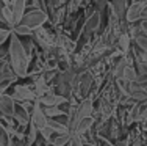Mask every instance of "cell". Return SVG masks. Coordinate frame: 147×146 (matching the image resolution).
Wrapping results in <instances>:
<instances>
[{"label": "cell", "mask_w": 147, "mask_h": 146, "mask_svg": "<svg viewBox=\"0 0 147 146\" xmlns=\"http://www.w3.org/2000/svg\"><path fill=\"white\" fill-rule=\"evenodd\" d=\"M8 54H9V60H11V66H13L16 77H25L27 68H28V55H27L25 49L22 46L20 38L13 32H11V36H9Z\"/></svg>", "instance_id": "6da1fadb"}, {"label": "cell", "mask_w": 147, "mask_h": 146, "mask_svg": "<svg viewBox=\"0 0 147 146\" xmlns=\"http://www.w3.org/2000/svg\"><path fill=\"white\" fill-rule=\"evenodd\" d=\"M47 19H49V16L44 10H31V11L25 13V16H24L20 24L25 25L30 30H36V29H41L47 22Z\"/></svg>", "instance_id": "7a4b0ae2"}, {"label": "cell", "mask_w": 147, "mask_h": 146, "mask_svg": "<svg viewBox=\"0 0 147 146\" xmlns=\"http://www.w3.org/2000/svg\"><path fill=\"white\" fill-rule=\"evenodd\" d=\"M30 118H31V124H33L34 127H36L38 130H42L47 127V116L44 115L42 112V107L39 105V104H33V109H31V115H30Z\"/></svg>", "instance_id": "3957f363"}, {"label": "cell", "mask_w": 147, "mask_h": 146, "mask_svg": "<svg viewBox=\"0 0 147 146\" xmlns=\"http://www.w3.org/2000/svg\"><path fill=\"white\" fill-rule=\"evenodd\" d=\"M25 8H27V0H13V5H11L13 29L22 22L24 16H25Z\"/></svg>", "instance_id": "277c9868"}, {"label": "cell", "mask_w": 147, "mask_h": 146, "mask_svg": "<svg viewBox=\"0 0 147 146\" xmlns=\"http://www.w3.org/2000/svg\"><path fill=\"white\" fill-rule=\"evenodd\" d=\"M36 102L42 104L44 107H59L61 104H67V99L55 93H47L41 97H36Z\"/></svg>", "instance_id": "5b68a950"}, {"label": "cell", "mask_w": 147, "mask_h": 146, "mask_svg": "<svg viewBox=\"0 0 147 146\" xmlns=\"http://www.w3.org/2000/svg\"><path fill=\"white\" fill-rule=\"evenodd\" d=\"M147 6V2H135L130 8L127 10V13H125V19H127V22H136V20H141V16H142V11H144V8Z\"/></svg>", "instance_id": "8992f818"}, {"label": "cell", "mask_w": 147, "mask_h": 146, "mask_svg": "<svg viewBox=\"0 0 147 146\" xmlns=\"http://www.w3.org/2000/svg\"><path fill=\"white\" fill-rule=\"evenodd\" d=\"M14 101H22V102H30V101H33L34 97H36V93L30 91L27 86H22V85H17L14 86V90H13V93L9 94Z\"/></svg>", "instance_id": "52a82bcc"}, {"label": "cell", "mask_w": 147, "mask_h": 146, "mask_svg": "<svg viewBox=\"0 0 147 146\" xmlns=\"http://www.w3.org/2000/svg\"><path fill=\"white\" fill-rule=\"evenodd\" d=\"M100 22H102V13H99V11L94 10V11L88 16L85 25H83V32H85V35L96 32V30L100 27Z\"/></svg>", "instance_id": "ba28073f"}, {"label": "cell", "mask_w": 147, "mask_h": 146, "mask_svg": "<svg viewBox=\"0 0 147 146\" xmlns=\"http://www.w3.org/2000/svg\"><path fill=\"white\" fill-rule=\"evenodd\" d=\"M16 112V105H14V99L9 94H0V113L3 116L11 118Z\"/></svg>", "instance_id": "9c48e42d"}, {"label": "cell", "mask_w": 147, "mask_h": 146, "mask_svg": "<svg viewBox=\"0 0 147 146\" xmlns=\"http://www.w3.org/2000/svg\"><path fill=\"white\" fill-rule=\"evenodd\" d=\"M91 85H92V75H91L88 71H82L77 75L75 86L78 88V91L82 93V94H86V93L89 91Z\"/></svg>", "instance_id": "30bf717a"}, {"label": "cell", "mask_w": 147, "mask_h": 146, "mask_svg": "<svg viewBox=\"0 0 147 146\" xmlns=\"http://www.w3.org/2000/svg\"><path fill=\"white\" fill-rule=\"evenodd\" d=\"M13 118H16V121L20 124L22 127H25L27 124L31 123V118H30V113L27 112L25 109H22V107H19V109H16L14 115H13Z\"/></svg>", "instance_id": "8fae6325"}, {"label": "cell", "mask_w": 147, "mask_h": 146, "mask_svg": "<svg viewBox=\"0 0 147 146\" xmlns=\"http://www.w3.org/2000/svg\"><path fill=\"white\" fill-rule=\"evenodd\" d=\"M47 126L52 129V132L57 135H61V134H71L69 132V127L64 126L63 123H59L58 120H49L47 121Z\"/></svg>", "instance_id": "7c38bea8"}, {"label": "cell", "mask_w": 147, "mask_h": 146, "mask_svg": "<svg viewBox=\"0 0 147 146\" xmlns=\"http://www.w3.org/2000/svg\"><path fill=\"white\" fill-rule=\"evenodd\" d=\"M127 58L125 57H121L117 60V63L116 66H114V72H113V75L117 79V80H122L124 79V72H125V68H127Z\"/></svg>", "instance_id": "4fadbf2b"}, {"label": "cell", "mask_w": 147, "mask_h": 146, "mask_svg": "<svg viewBox=\"0 0 147 146\" xmlns=\"http://www.w3.org/2000/svg\"><path fill=\"white\" fill-rule=\"evenodd\" d=\"M42 112L47 116V120H57V118L66 115V112L63 109H59V107H44Z\"/></svg>", "instance_id": "5bb4252c"}, {"label": "cell", "mask_w": 147, "mask_h": 146, "mask_svg": "<svg viewBox=\"0 0 147 146\" xmlns=\"http://www.w3.org/2000/svg\"><path fill=\"white\" fill-rule=\"evenodd\" d=\"M72 140L71 134H61V135H55L52 137V146H67Z\"/></svg>", "instance_id": "9a60e30c"}, {"label": "cell", "mask_w": 147, "mask_h": 146, "mask_svg": "<svg viewBox=\"0 0 147 146\" xmlns=\"http://www.w3.org/2000/svg\"><path fill=\"white\" fill-rule=\"evenodd\" d=\"M92 124H94V118H85V120H82L80 121V124L77 126V130H75V134H78V135H83V134H86L91 127H92Z\"/></svg>", "instance_id": "2e32d148"}, {"label": "cell", "mask_w": 147, "mask_h": 146, "mask_svg": "<svg viewBox=\"0 0 147 146\" xmlns=\"http://www.w3.org/2000/svg\"><path fill=\"white\" fill-rule=\"evenodd\" d=\"M111 5H113V6H111V10H113V13L117 17H122L125 14V0H113Z\"/></svg>", "instance_id": "e0dca14e"}, {"label": "cell", "mask_w": 147, "mask_h": 146, "mask_svg": "<svg viewBox=\"0 0 147 146\" xmlns=\"http://www.w3.org/2000/svg\"><path fill=\"white\" fill-rule=\"evenodd\" d=\"M117 47L122 50V54H124V55L128 52V49H130V38H128L127 33L121 35V36L117 38Z\"/></svg>", "instance_id": "ac0fdd59"}, {"label": "cell", "mask_w": 147, "mask_h": 146, "mask_svg": "<svg viewBox=\"0 0 147 146\" xmlns=\"http://www.w3.org/2000/svg\"><path fill=\"white\" fill-rule=\"evenodd\" d=\"M38 134H39V130L36 129V127L33 126V124L30 123V127H28V138H27V146H33L34 143H36V140H38Z\"/></svg>", "instance_id": "d6986e66"}, {"label": "cell", "mask_w": 147, "mask_h": 146, "mask_svg": "<svg viewBox=\"0 0 147 146\" xmlns=\"http://www.w3.org/2000/svg\"><path fill=\"white\" fill-rule=\"evenodd\" d=\"M13 33L17 35V36H31L33 35V32H31L30 29H27L25 25H22V24H19V25H16L14 29H13Z\"/></svg>", "instance_id": "ffe728a7"}, {"label": "cell", "mask_w": 147, "mask_h": 146, "mask_svg": "<svg viewBox=\"0 0 147 146\" xmlns=\"http://www.w3.org/2000/svg\"><path fill=\"white\" fill-rule=\"evenodd\" d=\"M135 43L142 52L147 54V36L146 35H135Z\"/></svg>", "instance_id": "44dd1931"}, {"label": "cell", "mask_w": 147, "mask_h": 146, "mask_svg": "<svg viewBox=\"0 0 147 146\" xmlns=\"http://www.w3.org/2000/svg\"><path fill=\"white\" fill-rule=\"evenodd\" d=\"M9 36H11V30H8L6 27H0V46L3 43H6L9 39Z\"/></svg>", "instance_id": "7402d4cb"}, {"label": "cell", "mask_w": 147, "mask_h": 146, "mask_svg": "<svg viewBox=\"0 0 147 146\" xmlns=\"http://www.w3.org/2000/svg\"><path fill=\"white\" fill-rule=\"evenodd\" d=\"M0 146H9V140H8V134L5 132L2 126H0Z\"/></svg>", "instance_id": "603a6c76"}, {"label": "cell", "mask_w": 147, "mask_h": 146, "mask_svg": "<svg viewBox=\"0 0 147 146\" xmlns=\"http://www.w3.org/2000/svg\"><path fill=\"white\" fill-rule=\"evenodd\" d=\"M71 145H72V146H85V141H83L82 135L74 134V135H72V140H71Z\"/></svg>", "instance_id": "cb8c5ba5"}, {"label": "cell", "mask_w": 147, "mask_h": 146, "mask_svg": "<svg viewBox=\"0 0 147 146\" xmlns=\"http://www.w3.org/2000/svg\"><path fill=\"white\" fill-rule=\"evenodd\" d=\"M41 135H42V140L44 141H52V135H53V132H52L50 127H45V129L41 130Z\"/></svg>", "instance_id": "d4e9b609"}, {"label": "cell", "mask_w": 147, "mask_h": 146, "mask_svg": "<svg viewBox=\"0 0 147 146\" xmlns=\"http://www.w3.org/2000/svg\"><path fill=\"white\" fill-rule=\"evenodd\" d=\"M22 46H24V49H25L27 55H28L30 52L33 50V41H31V39H25V41H22Z\"/></svg>", "instance_id": "484cf974"}, {"label": "cell", "mask_w": 147, "mask_h": 146, "mask_svg": "<svg viewBox=\"0 0 147 146\" xmlns=\"http://www.w3.org/2000/svg\"><path fill=\"white\" fill-rule=\"evenodd\" d=\"M96 11H99V13H102L103 10H105V6H107V0H96Z\"/></svg>", "instance_id": "4316f807"}, {"label": "cell", "mask_w": 147, "mask_h": 146, "mask_svg": "<svg viewBox=\"0 0 147 146\" xmlns=\"http://www.w3.org/2000/svg\"><path fill=\"white\" fill-rule=\"evenodd\" d=\"M66 2H67V0H50V3H52L53 8H61V6L66 5Z\"/></svg>", "instance_id": "83f0119b"}, {"label": "cell", "mask_w": 147, "mask_h": 146, "mask_svg": "<svg viewBox=\"0 0 147 146\" xmlns=\"http://www.w3.org/2000/svg\"><path fill=\"white\" fill-rule=\"evenodd\" d=\"M57 75H58V72H57V71H52V72H47V74L44 75V80H45V82H50L52 79H55V77H57Z\"/></svg>", "instance_id": "f1b7e54d"}, {"label": "cell", "mask_w": 147, "mask_h": 146, "mask_svg": "<svg viewBox=\"0 0 147 146\" xmlns=\"http://www.w3.org/2000/svg\"><path fill=\"white\" fill-rule=\"evenodd\" d=\"M6 5H5V0H0V22L5 24V19H3V11H5Z\"/></svg>", "instance_id": "f546056e"}, {"label": "cell", "mask_w": 147, "mask_h": 146, "mask_svg": "<svg viewBox=\"0 0 147 146\" xmlns=\"http://www.w3.org/2000/svg\"><path fill=\"white\" fill-rule=\"evenodd\" d=\"M141 29H142V32H144V35H146V36H147V20H144V22H142Z\"/></svg>", "instance_id": "4dcf8cb0"}, {"label": "cell", "mask_w": 147, "mask_h": 146, "mask_svg": "<svg viewBox=\"0 0 147 146\" xmlns=\"http://www.w3.org/2000/svg\"><path fill=\"white\" fill-rule=\"evenodd\" d=\"M141 19H144V20H147V6L144 8V11H142V16H141Z\"/></svg>", "instance_id": "1f68e13d"}, {"label": "cell", "mask_w": 147, "mask_h": 146, "mask_svg": "<svg viewBox=\"0 0 147 146\" xmlns=\"http://www.w3.org/2000/svg\"><path fill=\"white\" fill-rule=\"evenodd\" d=\"M85 146H94V145H91V143H85Z\"/></svg>", "instance_id": "d6a6232c"}, {"label": "cell", "mask_w": 147, "mask_h": 146, "mask_svg": "<svg viewBox=\"0 0 147 146\" xmlns=\"http://www.w3.org/2000/svg\"><path fill=\"white\" fill-rule=\"evenodd\" d=\"M67 146H72V145H71V143H69V145H67Z\"/></svg>", "instance_id": "836d02e7"}]
</instances>
